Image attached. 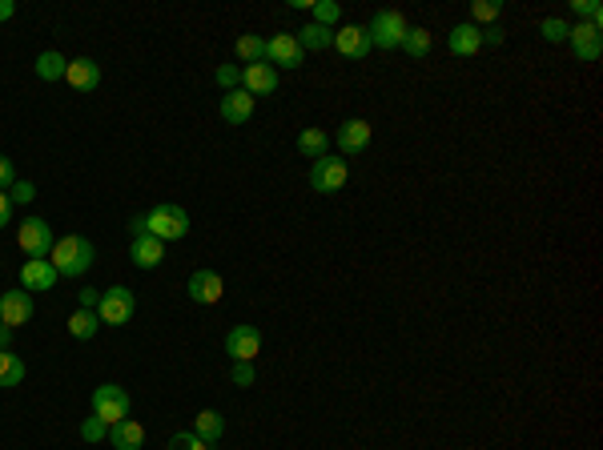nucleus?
Returning <instances> with one entry per match:
<instances>
[{
  "instance_id": "nucleus-34",
  "label": "nucleus",
  "mask_w": 603,
  "mask_h": 450,
  "mask_svg": "<svg viewBox=\"0 0 603 450\" xmlns=\"http://www.w3.org/2000/svg\"><path fill=\"white\" fill-rule=\"evenodd\" d=\"M571 12H576V17H587V25H595V28H599V20H603V9L595 4V0H571Z\"/></svg>"
},
{
  "instance_id": "nucleus-18",
  "label": "nucleus",
  "mask_w": 603,
  "mask_h": 450,
  "mask_svg": "<svg viewBox=\"0 0 603 450\" xmlns=\"http://www.w3.org/2000/svg\"><path fill=\"white\" fill-rule=\"evenodd\" d=\"M338 149L342 153H362V149L370 145V121H362V117H350V121L338 125Z\"/></svg>"
},
{
  "instance_id": "nucleus-39",
  "label": "nucleus",
  "mask_w": 603,
  "mask_h": 450,
  "mask_svg": "<svg viewBox=\"0 0 603 450\" xmlns=\"http://www.w3.org/2000/svg\"><path fill=\"white\" fill-rule=\"evenodd\" d=\"M9 198H12V201H20V206H28V201L36 198V185H33V182H17V185L9 190Z\"/></svg>"
},
{
  "instance_id": "nucleus-15",
  "label": "nucleus",
  "mask_w": 603,
  "mask_h": 450,
  "mask_svg": "<svg viewBox=\"0 0 603 450\" xmlns=\"http://www.w3.org/2000/svg\"><path fill=\"white\" fill-rule=\"evenodd\" d=\"M57 277H61V274L53 269V261H49V258H28L25 266H20V286L33 290V294H36V290H53Z\"/></svg>"
},
{
  "instance_id": "nucleus-7",
  "label": "nucleus",
  "mask_w": 603,
  "mask_h": 450,
  "mask_svg": "<svg viewBox=\"0 0 603 450\" xmlns=\"http://www.w3.org/2000/svg\"><path fill=\"white\" fill-rule=\"evenodd\" d=\"M17 242L28 258H49V253H53V225L44 221V217H25Z\"/></svg>"
},
{
  "instance_id": "nucleus-38",
  "label": "nucleus",
  "mask_w": 603,
  "mask_h": 450,
  "mask_svg": "<svg viewBox=\"0 0 603 450\" xmlns=\"http://www.w3.org/2000/svg\"><path fill=\"white\" fill-rule=\"evenodd\" d=\"M12 185H17V169H12V161H9V157L0 153V190L9 193Z\"/></svg>"
},
{
  "instance_id": "nucleus-44",
  "label": "nucleus",
  "mask_w": 603,
  "mask_h": 450,
  "mask_svg": "<svg viewBox=\"0 0 603 450\" xmlns=\"http://www.w3.org/2000/svg\"><path fill=\"white\" fill-rule=\"evenodd\" d=\"M17 17V4L12 0H0V20H12Z\"/></svg>"
},
{
  "instance_id": "nucleus-37",
  "label": "nucleus",
  "mask_w": 603,
  "mask_h": 450,
  "mask_svg": "<svg viewBox=\"0 0 603 450\" xmlns=\"http://www.w3.org/2000/svg\"><path fill=\"white\" fill-rule=\"evenodd\" d=\"M169 450H210V446H205V442H201L193 431H182V434H174V438H169Z\"/></svg>"
},
{
  "instance_id": "nucleus-27",
  "label": "nucleus",
  "mask_w": 603,
  "mask_h": 450,
  "mask_svg": "<svg viewBox=\"0 0 603 450\" xmlns=\"http://www.w3.org/2000/svg\"><path fill=\"white\" fill-rule=\"evenodd\" d=\"M65 69H69V61H65L61 52H41L36 57V77L41 81H61Z\"/></svg>"
},
{
  "instance_id": "nucleus-12",
  "label": "nucleus",
  "mask_w": 603,
  "mask_h": 450,
  "mask_svg": "<svg viewBox=\"0 0 603 450\" xmlns=\"http://www.w3.org/2000/svg\"><path fill=\"white\" fill-rule=\"evenodd\" d=\"M0 322H4L9 330L33 322V294H28V290H9V294H0Z\"/></svg>"
},
{
  "instance_id": "nucleus-30",
  "label": "nucleus",
  "mask_w": 603,
  "mask_h": 450,
  "mask_svg": "<svg viewBox=\"0 0 603 450\" xmlns=\"http://www.w3.org/2000/svg\"><path fill=\"white\" fill-rule=\"evenodd\" d=\"M310 12H314V25H326V28H334L342 20V4H338V0H314V4H310Z\"/></svg>"
},
{
  "instance_id": "nucleus-26",
  "label": "nucleus",
  "mask_w": 603,
  "mask_h": 450,
  "mask_svg": "<svg viewBox=\"0 0 603 450\" xmlns=\"http://www.w3.org/2000/svg\"><path fill=\"white\" fill-rule=\"evenodd\" d=\"M234 52L242 57L245 65H262V61H266V41H262L258 33H245V36H237Z\"/></svg>"
},
{
  "instance_id": "nucleus-2",
  "label": "nucleus",
  "mask_w": 603,
  "mask_h": 450,
  "mask_svg": "<svg viewBox=\"0 0 603 450\" xmlns=\"http://www.w3.org/2000/svg\"><path fill=\"white\" fill-rule=\"evenodd\" d=\"M145 234H153L158 242H182L189 234V213L182 206H153L145 213Z\"/></svg>"
},
{
  "instance_id": "nucleus-6",
  "label": "nucleus",
  "mask_w": 603,
  "mask_h": 450,
  "mask_svg": "<svg viewBox=\"0 0 603 450\" xmlns=\"http://www.w3.org/2000/svg\"><path fill=\"white\" fill-rule=\"evenodd\" d=\"M133 310H137V298L125 286H109L101 294V302H97V318L105 322V326H125L133 318Z\"/></svg>"
},
{
  "instance_id": "nucleus-13",
  "label": "nucleus",
  "mask_w": 603,
  "mask_h": 450,
  "mask_svg": "<svg viewBox=\"0 0 603 450\" xmlns=\"http://www.w3.org/2000/svg\"><path fill=\"white\" fill-rule=\"evenodd\" d=\"M334 49H338L346 61H362V57L370 52L367 25H342V28H334Z\"/></svg>"
},
{
  "instance_id": "nucleus-3",
  "label": "nucleus",
  "mask_w": 603,
  "mask_h": 450,
  "mask_svg": "<svg viewBox=\"0 0 603 450\" xmlns=\"http://www.w3.org/2000/svg\"><path fill=\"white\" fill-rule=\"evenodd\" d=\"M367 36H370V49H398L402 36H406V17L394 9H383L375 12V20L367 25Z\"/></svg>"
},
{
  "instance_id": "nucleus-36",
  "label": "nucleus",
  "mask_w": 603,
  "mask_h": 450,
  "mask_svg": "<svg viewBox=\"0 0 603 450\" xmlns=\"http://www.w3.org/2000/svg\"><path fill=\"white\" fill-rule=\"evenodd\" d=\"M81 438H85V442H101V438H109V426L93 415V418H85V423H81Z\"/></svg>"
},
{
  "instance_id": "nucleus-32",
  "label": "nucleus",
  "mask_w": 603,
  "mask_h": 450,
  "mask_svg": "<svg viewBox=\"0 0 603 450\" xmlns=\"http://www.w3.org/2000/svg\"><path fill=\"white\" fill-rule=\"evenodd\" d=\"M568 20H560V17H547V20H543V25H539V33L543 36H547V41L551 44H563V41H568Z\"/></svg>"
},
{
  "instance_id": "nucleus-17",
  "label": "nucleus",
  "mask_w": 603,
  "mask_h": 450,
  "mask_svg": "<svg viewBox=\"0 0 603 450\" xmlns=\"http://www.w3.org/2000/svg\"><path fill=\"white\" fill-rule=\"evenodd\" d=\"M129 258L137 269H158L161 261H166V242H158L153 234H141V237H133Z\"/></svg>"
},
{
  "instance_id": "nucleus-35",
  "label": "nucleus",
  "mask_w": 603,
  "mask_h": 450,
  "mask_svg": "<svg viewBox=\"0 0 603 450\" xmlns=\"http://www.w3.org/2000/svg\"><path fill=\"white\" fill-rule=\"evenodd\" d=\"M254 378H258L254 362H234L229 366V382H234V386H254Z\"/></svg>"
},
{
  "instance_id": "nucleus-4",
  "label": "nucleus",
  "mask_w": 603,
  "mask_h": 450,
  "mask_svg": "<svg viewBox=\"0 0 603 450\" xmlns=\"http://www.w3.org/2000/svg\"><path fill=\"white\" fill-rule=\"evenodd\" d=\"M93 415L105 426H117L121 418H129V394H125L117 382H105V386L93 390Z\"/></svg>"
},
{
  "instance_id": "nucleus-29",
  "label": "nucleus",
  "mask_w": 603,
  "mask_h": 450,
  "mask_svg": "<svg viewBox=\"0 0 603 450\" xmlns=\"http://www.w3.org/2000/svg\"><path fill=\"white\" fill-rule=\"evenodd\" d=\"M25 382V362L9 350H0V386H20Z\"/></svg>"
},
{
  "instance_id": "nucleus-24",
  "label": "nucleus",
  "mask_w": 603,
  "mask_h": 450,
  "mask_svg": "<svg viewBox=\"0 0 603 450\" xmlns=\"http://www.w3.org/2000/svg\"><path fill=\"white\" fill-rule=\"evenodd\" d=\"M430 44H435V36H430V28H422V25H406V36H402V44H398V49L406 52V57H427V52H430Z\"/></svg>"
},
{
  "instance_id": "nucleus-9",
  "label": "nucleus",
  "mask_w": 603,
  "mask_h": 450,
  "mask_svg": "<svg viewBox=\"0 0 603 450\" xmlns=\"http://www.w3.org/2000/svg\"><path fill=\"white\" fill-rule=\"evenodd\" d=\"M302 57H306V52H302V44H298V36L294 33H278V36H270V41H266V61L274 65V69H298V65H302Z\"/></svg>"
},
{
  "instance_id": "nucleus-20",
  "label": "nucleus",
  "mask_w": 603,
  "mask_h": 450,
  "mask_svg": "<svg viewBox=\"0 0 603 450\" xmlns=\"http://www.w3.org/2000/svg\"><path fill=\"white\" fill-rule=\"evenodd\" d=\"M109 442H113V450H141L145 426H141L137 418H121L117 426H109Z\"/></svg>"
},
{
  "instance_id": "nucleus-10",
  "label": "nucleus",
  "mask_w": 603,
  "mask_h": 450,
  "mask_svg": "<svg viewBox=\"0 0 603 450\" xmlns=\"http://www.w3.org/2000/svg\"><path fill=\"white\" fill-rule=\"evenodd\" d=\"M226 294V282H221L218 269H193L189 274V298L197 306H218Z\"/></svg>"
},
{
  "instance_id": "nucleus-23",
  "label": "nucleus",
  "mask_w": 603,
  "mask_h": 450,
  "mask_svg": "<svg viewBox=\"0 0 603 450\" xmlns=\"http://www.w3.org/2000/svg\"><path fill=\"white\" fill-rule=\"evenodd\" d=\"M298 44H302V52L306 49H314V52H322V49H330L334 44V28H326V25H314V20H310L306 28H298Z\"/></svg>"
},
{
  "instance_id": "nucleus-42",
  "label": "nucleus",
  "mask_w": 603,
  "mask_h": 450,
  "mask_svg": "<svg viewBox=\"0 0 603 450\" xmlns=\"http://www.w3.org/2000/svg\"><path fill=\"white\" fill-rule=\"evenodd\" d=\"M97 302H101L97 290H81V310H97Z\"/></svg>"
},
{
  "instance_id": "nucleus-28",
  "label": "nucleus",
  "mask_w": 603,
  "mask_h": 450,
  "mask_svg": "<svg viewBox=\"0 0 603 450\" xmlns=\"http://www.w3.org/2000/svg\"><path fill=\"white\" fill-rule=\"evenodd\" d=\"M97 326H101V318H97V310H77L69 318V334L77 338V342H89V338L97 334Z\"/></svg>"
},
{
  "instance_id": "nucleus-11",
  "label": "nucleus",
  "mask_w": 603,
  "mask_h": 450,
  "mask_svg": "<svg viewBox=\"0 0 603 450\" xmlns=\"http://www.w3.org/2000/svg\"><path fill=\"white\" fill-rule=\"evenodd\" d=\"M568 44H571V52H576L579 61H599L603 33H599L595 25H587V20H579V25L568 28Z\"/></svg>"
},
{
  "instance_id": "nucleus-45",
  "label": "nucleus",
  "mask_w": 603,
  "mask_h": 450,
  "mask_svg": "<svg viewBox=\"0 0 603 450\" xmlns=\"http://www.w3.org/2000/svg\"><path fill=\"white\" fill-rule=\"evenodd\" d=\"M9 346H12V330L0 322V350H9Z\"/></svg>"
},
{
  "instance_id": "nucleus-5",
  "label": "nucleus",
  "mask_w": 603,
  "mask_h": 450,
  "mask_svg": "<svg viewBox=\"0 0 603 450\" xmlns=\"http://www.w3.org/2000/svg\"><path fill=\"white\" fill-rule=\"evenodd\" d=\"M350 177V165L342 161V157H318L314 165H310V190L314 193H338L342 185H346Z\"/></svg>"
},
{
  "instance_id": "nucleus-31",
  "label": "nucleus",
  "mask_w": 603,
  "mask_h": 450,
  "mask_svg": "<svg viewBox=\"0 0 603 450\" xmlns=\"http://www.w3.org/2000/svg\"><path fill=\"white\" fill-rule=\"evenodd\" d=\"M499 12H503V4H499V0H475V4H471V25L475 28L495 25Z\"/></svg>"
},
{
  "instance_id": "nucleus-14",
  "label": "nucleus",
  "mask_w": 603,
  "mask_h": 450,
  "mask_svg": "<svg viewBox=\"0 0 603 450\" xmlns=\"http://www.w3.org/2000/svg\"><path fill=\"white\" fill-rule=\"evenodd\" d=\"M242 89H245L250 97H270L274 89H278V69H274L270 61L245 65V69H242Z\"/></svg>"
},
{
  "instance_id": "nucleus-33",
  "label": "nucleus",
  "mask_w": 603,
  "mask_h": 450,
  "mask_svg": "<svg viewBox=\"0 0 603 450\" xmlns=\"http://www.w3.org/2000/svg\"><path fill=\"white\" fill-rule=\"evenodd\" d=\"M213 81H218L226 93H234V89H242V69H237V65H221V69L213 73Z\"/></svg>"
},
{
  "instance_id": "nucleus-8",
  "label": "nucleus",
  "mask_w": 603,
  "mask_h": 450,
  "mask_svg": "<svg viewBox=\"0 0 603 450\" xmlns=\"http://www.w3.org/2000/svg\"><path fill=\"white\" fill-rule=\"evenodd\" d=\"M226 354L234 358V362H254V358L262 354V334H258V326H234L229 330Z\"/></svg>"
},
{
  "instance_id": "nucleus-1",
  "label": "nucleus",
  "mask_w": 603,
  "mask_h": 450,
  "mask_svg": "<svg viewBox=\"0 0 603 450\" xmlns=\"http://www.w3.org/2000/svg\"><path fill=\"white\" fill-rule=\"evenodd\" d=\"M49 261H53V269L61 277H81V274H89V266L97 261V245L81 234H65L61 242H53Z\"/></svg>"
},
{
  "instance_id": "nucleus-43",
  "label": "nucleus",
  "mask_w": 603,
  "mask_h": 450,
  "mask_svg": "<svg viewBox=\"0 0 603 450\" xmlns=\"http://www.w3.org/2000/svg\"><path fill=\"white\" fill-rule=\"evenodd\" d=\"M129 234H133V237H141V234H145V213H137V217H133V221H129Z\"/></svg>"
},
{
  "instance_id": "nucleus-21",
  "label": "nucleus",
  "mask_w": 603,
  "mask_h": 450,
  "mask_svg": "<svg viewBox=\"0 0 603 450\" xmlns=\"http://www.w3.org/2000/svg\"><path fill=\"white\" fill-rule=\"evenodd\" d=\"M479 49H483V28H475L471 20L451 28V52H455V57H475Z\"/></svg>"
},
{
  "instance_id": "nucleus-16",
  "label": "nucleus",
  "mask_w": 603,
  "mask_h": 450,
  "mask_svg": "<svg viewBox=\"0 0 603 450\" xmlns=\"http://www.w3.org/2000/svg\"><path fill=\"white\" fill-rule=\"evenodd\" d=\"M65 81H69V89H77V93H93V89L101 85V65H97L93 57H77V61H69V69H65Z\"/></svg>"
},
{
  "instance_id": "nucleus-40",
  "label": "nucleus",
  "mask_w": 603,
  "mask_h": 450,
  "mask_svg": "<svg viewBox=\"0 0 603 450\" xmlns=\"http://www.w3.org/2000/svg\"><path fill=\"white\" fill-rule=\"evenodd\" d=\"M9 217H12V198L4 190H0V229L9 225Z\"/></svg>"
},
{
  "instance_id": "nucleus-19",
  "label": "nucleus",
  "mask_w": 603,
  "mask_h": 450,
  "mask_svg": "<svg viewBox=\"0 0 603 450\" xmlns=\"http://www.w3.org/2000/svg\"><path fill=\"white\" fill-rule=\"evenodd\" d=\"M221 117H226L229 125H245L250 117H254V97L245 93V89L226 93V97H221Z\"/></svg>"
},
{
  "instance_id": "nucleus-22",
  "label": "nucleus",
  "mask_w": 603,
  "mask_h": 450,
  "mask_svg": "<svg viewBox=\"0 0 603 450\" xmlns=\"http://www.w3.org/2000/svg\"><path fill=\"white\" fill-rule=\"evenodd\" d=\"M193 434H197L205 446H218L221 434H226V418H221L218 410H201V415L193 418Z\"/></svg>"
},
{
  "instance_id": "nucleus-41",
  "label": "nucleus",
  "mask_w": 603,
  "mask_h": 450,
  "mask_svg": "<svg viewBox=\"0 0 603 450\" xmlns=\"http://www.w3.org/2000/svg\"><path fill=\"white\" fill-rule=\"evenodd\" d=\"M483 44H503V28L487 25V28H483Z\"/></svg>"
},
{
  "instance_id": "nucleus-25",
  "label": "nucleus",
  "mask_w": 603,
  "mask_h": 450,
  "mask_svg": "<svg viewBox=\"0 0 603 450\" xmlns=\"http://www.w3.org/2000/svg\"><path fill=\"white\" fill-rule=\"evenodd\" d=\"M326 149H330V137H326L322 129H302L298 133V153L302 157L318 161V157H326Z\"/></svg>"
}]
</instances>
